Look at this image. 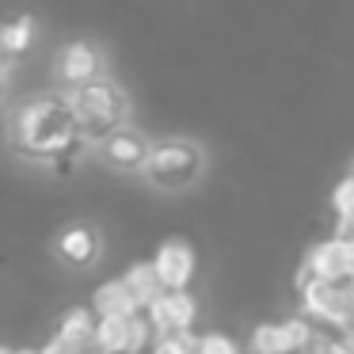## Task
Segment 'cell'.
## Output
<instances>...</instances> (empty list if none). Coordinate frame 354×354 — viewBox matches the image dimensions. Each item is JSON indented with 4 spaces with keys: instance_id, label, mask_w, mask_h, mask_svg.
Returning a JSON list of instances; mask_svg holds the SVG:
<instances>
[{
    "instance_id": "cell-1",
    "label": "cell",
    "mask_w": 354,
    "mask_h": 354,
    "mask_svg": "<svg viewBox=\"0 0 354 354\" xmlns=\"http://www.w3.org/2000/svg\"><path fill=\"white\" fill-rule=\"evenodd\" d=\"M80 126L65 95H39L24 103L12 118V145L31 160H57L65 153H77L80 145Z\"/></svg>"
},
{
    "instance_id": "cell-2",
    "label": "cell",
    "mask_w": 354,
    "mask_h": 354,
    "mask_svg": "<svg viewBox=\"0 0 354 354\" xmlns=\"http://www.w3.org/2000/svg\"><path fill=\"white\" fill-rule=\"evenodd\" d=\"M65 100H69L73 115H77L84 141H103L118 126H126V95L111 80H92L84 88H69Z\"/></svg>"
},
{
    "instance_id": "cell-3",
    "label": "cell",
    "mask_w": 354,
    "mask_h": 354,
    "mask_svg": "<svg viewBox=\"0 0 354 354\" xmlns=\"http://www.w3.org/2000/svg\"><path fill=\"white\" fill-rule=\"evenodd\" d=\"M202 168H206V153L198 141L191 138H164L153 141V153L145 164V179L160 191H183V187L198 183Z\"/></svg>"
},
{
    "instance_id": "cell-4",
    "label": "cell",
    "mask_w": 354,
    "mask_h": 354,
    "mask_svg": "<svg viewBox=\"0 0 354 354\" xmlns=\"http://www.w3.org/2000/svg\"><path fill=\"white\" fill-rule=\"evenodd\" d=\"M313 339H316V324L301 313L278 324H255L252 335H248V351L252 354H297V351H308Z\"/></svg>"
},
{
    "instance_id": "cell-5",
    "label": "cell",
    "mask_w": 354,
    "mask_h": 354,
    "mask_svg": "<svg viewBox=\"0 0 354 354\" xmlns=\"http://www.w3.org/2000/svg\"><path fill=\"white\" fill-rule=\"evenodd\" d=\"M301 267L313 278H324V282H351L354 278V240L346 236H328L305 255Z\"/></svg>"
},
{
    "instance_id": "cell-6",
    "label": "cell",
    "mask_w": 354,
    "mask_h": 354,
    "mask_svg": "<svg viewBox=\"0 0 354 354\" xmlns=\"http://www.w3.org/2000/svg\"><path fill=\"white\" fill-rule=\"evenodd\" d=\"M149 153H153V141H149L141 130H133V126H118L111 138L100 141L103 164L115 168V171H145Z\"/></svg>"
},
{
    "instance_id": "cell-7",
    "label": "cell",
    "mask_w": 354,
    "mask_h": 354,
    "mask_svg": "<svg viewBox=\"0 0 354 354\" xmlns=\"http://www.w3.org/2000/svg\"><path fill=\"white\" fill-rule=\"evenodd\" d=\"M54 73L65 88H84L92 80H103V54L88 39H77L69 46H62L54 62Z\"/></svg>"
},
{
    "instance_id": "cell-8",
    "label": "cell",
    "mask_w": 354,
    "mask_h": 354,
    "mask_svg": "<svg viewBox=\"0 0 354 354\" xmlns=\"http://www.w3.org/2000/svg\"><path fill=\"white\" fill-rule=\"evenodd\" d=\"M153 267H156V278H160L164 290H187L198 259H194V248L187 240H164L153 255Z\"/></svg>"
},
{
    "instance_id": "cell-9",
    "label": "cell",
    "mask_w": 354,
    "mask_h": 354,
    "mask_svg": "<svg viewBox=\"0 0 354 354\" xmlns=\"http://www.w3.org/2000/svg\"><path fill=\"white\" fill-rule=\"evenodd\" d=\"M145 313L153 316V324H156L160 335H168V331H191L194 316H198V301H194L187 290H164Z\"/></svg>"
},
{
    "instance_id": "cell-10",
    "label": "cell",
    "mask_w": 354,
    "mask_h": 354,
    "mask_svg": "<svg viewBox=\"0 0 354 354\" xmlns=\"http://www.w3.org/2000/svg\"><path fill=\"white\" fill-rule=\"evenodd\" d=\"M57 255L69 267H92L100 259V229L95 225H69L57 236Z\"/></svg>"
},
{
    "instance_id": "cell-11",
    "label": "cell",
    "mask_w": 354,
    "mask_h": 354,
    "mask_svg": "<svg viewBox=\"0 0 354 354\" xmlns=\"http://www.w3.org/2000/svg\"><path fill=\"white\" fill-rule=\"evenodd\" d=\"M95 324H100V313L88 305H73L62 313V320H57V335H65L77 351L84 354H95Z\"/></svg>"
},
{
    "instance_id": "cell-12",
    "label": "cell",
    "mask_w": 354,
    "mask_h": 354,
    "mask_svg": "<svg viewBox=\"0 0 354 354\" xmlns=\"http://www.w3.org/2000/svg\"><path fill=\"white\" fill-rule=\"evenodd\" d=\"M92 308L100 316H138V313H145V308L138 305V297H133V290L126 286L122 274L100 282V290L92 293Z\"/></svg>"
},
{
    "instance_id": "cell-13",
    "label": "cell",
    "mask_w": 354,
    "mask_h": 354,
    "mask_svg": "<svg viewBox=\"0 0 354 354\" xmlns=\"http://www.w3.org/2000/svg\"><path fill=\"white\" fill-rule=\"evenodd\" d=\"M95 354H130V316H100Z\"/></svg>"
},
{
    "instance_id": "cell-14",
    "label": "cell",
    "mask_w": 354,
    "mask_h": 354,
    "mask_svg": "<svg viewBox=\"0 0 354 354\" xmlns=\"http://www.w3.org/2000/svg\"><path fill=\"white\" fill-rule=\"evenodd\" d=\"M122 278H126V286L133 290V297H138V305H141V308H149V305H153V301L164 293L160 278H156V267H153V259H149V263H133V267L126 270Z\"/></svg>"
},
{
    "instance_id": "cell-15",
    "label": "cell",
    "mask_w": 354,
    "mask_h": 354,
    "mask_svg": "<svg viewBox=\"0 0 354 354\" xmlns=\"http://www.w3.org/2000/svg\"><path fill=\"white\" fill-rule=\"evenodd\" d=\"M35 31H39V24H35L31 16L8 19V24L0 27V46H4V54H8V57L27 54V50H31V42H35Z\"/></svg>"
},
{
    "instance_id": "cell-16",
    "label": "cell",
    "mask_w": 354,
    "mask_h": 354,
    "mask_svg": "<svg viewBox=\"0 0 354 354\" xmlns=\"http://www.w3.org/2000/svg\"><path fill=\"white\" fill-rule=\"evenodd\" d=\"M153 354H198V335L191 331H168V335L156 339Z\"/></svg>"
},
{
    "instance_id": "cell-17",
    "label": "cell",
    "mask_w": 354,
    "mask_h": 354,
    "mask_svg": "<svg viewBox=\"0 0 354 354\" xmlns=\"http://www.w3.org/2000/svg\"><path fill=\"white\" fill-rule=\"evenodd\" d=\"M198 354H240V343L232 335H225V331H202Z\"/></svg>"
},
{
    "instance_id": "cell-18",
    "label": "cell",
    "mask_w": 354,
    "mask_h": 354,
    "mask_svg": "<svg viewBox=\"0 0 354 354\" xmlns=\"http://www.w3.org/2000/svg\"><path fill=\"white\" fill-rule=\"evenodd\" d=\"M331 209H335V217L354 214V176H343L335 183V191H331Z\"/></svg>"
},
{
    "instance_id": "cell-19",
    "label": "cell",
    "mask_w": 354,
    "mask_h": 354,
    "mask_svg": "<svg viewBox=\"0 0 354 354\" xmlns=\"http://www.w3.org/2000/svg\"><path fill=\"white\" fill-rule=\"evenodd\" d=\"M39 351H42V354H84V351H77V346H73L65 335H57V331L50 335V343H46V346H39Z\"/></svg>"
},
{
    "instance_id": "cell-20",
    "label": "cell",
    "mask_w": 354,
    "mask_h": 354,
    "mask_svg": "<svg viewBox=\"0 0 354 354\" xmlns=\"http://www.w3.org/2000/svg\"><path fill=\"white\" fill-rule=\"evenodd\" d=\"M4 354H42V351H31V346H19V351H4Z\"/></svg>"
},
{
    "instance_id": "cell-21",
    "label": "cell",
    "mask_w": 354,
    "mask_h": 354,
    "mask_svg": "<svg viewBox=\"0 0 354 354\" xmlns=\"http://www.w3.org/2000/svg\"><path fill=\"white\" fill-rule=\"evenodd\" d=\"M346 176H354V164H351V171H346Z\"/></svg>"
}]
</instances>
